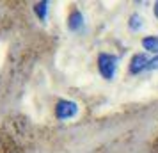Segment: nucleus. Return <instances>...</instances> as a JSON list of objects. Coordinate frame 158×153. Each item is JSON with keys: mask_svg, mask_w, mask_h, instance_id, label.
<instances>
[{"mask_svg": "<svg viewBox=\"0 0 158 153\" xmlns=\"http://www.w3.org/2000/svg\"><path fill=\"white\" fill-rule=\"evenodd\" d=\"M117 61L119 59L115 57V55L100 53V57H98V70H100L103 79H107V80H112L114 79L115 70H117Z\"/></svg>", "mask_w": 158, "mask_h": 153, "instance_id": "nucleus-1", "label": "nucleus"}, {"mask_svg": "<svg viewBox=\"0 0 158 153\" xmlns=\"http://www.w3.org/2000/svg\"><path fill=\"white\" fill-rule=\"evenodd\" d=\"M78 107L75 102H68V100H59L55 105V116L57 119H69V117L77 116Z\"/></svg>", "mask_w": 158, "mask_h": 153, "instance_id": "nucleus-2", "label": "nucleus"}, {"mask_svg": "<svg viewBox=\"0 0 158 153\" xmlns=\"http://www.w3.org/2000/svg\"><path fill=\"white\" fill-rule=\"evenodd\" d=\"M148 62H149V59L146 57L144 53H135L131 61H130V73H140L142 70H148Z\"/></svg>", "mask_w": 158, "mask_h": 153, "instance_id": "nucleus-3", "label": "nucleus"}, {"mask_svg": "<svg viewBox=\"0 0 158 153\" xmlns=\"http://www.w3.org/2000/svg\"><path fill=\"white\" fill-rule=\"evenodd\" d=\"M82 25H84V16H82V13L80 11H73L71 15H69V20H68V27H69V30H78L82 29Z\"/></svg>", "mask_w": 158, "mask_h": 153, "instance_id": "nucleus-4", "label": "nucleus"}, {"mask_svg": "<svg viewBox=\"0 0 158 153\" xmlns=\"http://www.w3.org/2000/svg\"><path fill=\"white\" fill-rule=\"evenodd\" d=\"M142 46L148 52H153V53H158V36H148L142 39Z\"/></svg>", "mask_w": 158, "mask_h": 153, "instance_id": "nucleus-5", "label": "nucleus"}, {"mask_svg": "<svg viewBox=\"0 0 158 153\" xmlns=\"http://www.w3.org/2000/svg\"><path fill=\"white\" fill-rule=\"evenodd\" d=\"M34 11H36V15L39 20H46V13H48V2L43 0V2H37L36 6H34Z\"/></svg>", "mask_w": 158, "mask_h": 153, "instance_id": "nucleus-6", "label": "nucleus"}, {"mask_svg": "<svg viewBox=\"0 0 158 153\" xmlns=\"http://www.w3.org/2000/svg\"><path fill=\"white\" fill-rule=\"evenodd\" d=\"M128 25H130V29L131 30H139L140 27H142V18H140L139 15H131Z\"/></svg>", "mask_w": 158, "mask_h": 153, "instance_id": "nucleus-7", "label": "nucleus"}, {"mask_svg": "<svg viewBox=\"0 0 158 153\" xmlns=\"http://www.w3.org/2000/svg\"><path fill=\"white\" fill-rule=\"evenodd\" d=\"M158 68V55L155 59H149V62H148V70H156Z\"/></svg>", "mask_w": 158, "mask_h": 153, "instance_id": "nucleus-8", "label": "nucleus"}, {"mask_svg": "<svg viewBox=\"0 0 158 153\" xmlns=\"http://www.w3.org/2000/svg\"><path fill=\"white\" fill-rule=\"evenodd\" d=\"M153 11H155V16H156V18H158V2H156V4H155V9H153Z\"/></svg>", "mask_w": 158, "mask_h": 153, "instance_id": "nucleus-9", "label": "nucleus"}]
</instances>
